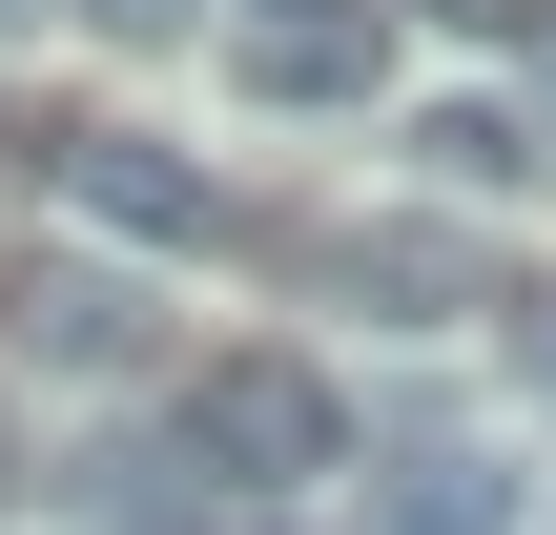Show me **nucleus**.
Listing matches in <instances>:
<instances>
[{
	"label": "nucleus",
	"instance_id": "2",
	"mask_svg": "<svg viewBox=\"0 0 556 535\" xmlns=\"http://www.w3.org/2000/svg\"><path fill=\"white\" fill-rule=\"evenodd\" d=\"M41 165H62V206L103 227V247H206L227 206H206V165L186 144H144V124H41Z\"/></svg>",
	"mask_w": 556,
	"mask_h": 535
},
{
	"label": "nucleus",
	"instance_id": "6",
	"mask_svg": "<svg viewBox=\"0 0 556 535\" xmlns=\"http://www.w3.org/2000/svg\"><path fill=\"white\" fill-rule=\"evenodd\" d=\"M413 165H433V186H516L536 124H516V103H413Z\"/></svg>",
	"mask_w": 556,
	"mask_h": 535
},
{
	"label": "nucleus",
	"instance_id": "8",
	"mask_svg": "<svg viewBox=\"0 0 556 535\" xmlns=\"http://www.w3.org/2000/svg\"><path fill=\"white\" fill-rule=\"evenodd\" d=\"M516 371H536V392H556V289H536V309H516Z\"/></svg>",
	"mask_w": 556,
	"mask_h": 535
},
{
	"label": "nucleus",
	"instance_id": "10",
	"mask_svg": "<svg viewBox=\"0 0 556 535\" xmlns=\"http://www.w3.org/2000/svg\"><path fill=\"white\" fill-rule=\"evenodd\" d=\"M124 535H206V515H124Z\"/></svg>",
	"mask_w": 556,
	"mask_h": 535
},
{
	"label": "nucleus",
	"instance_id": "5",
	"mask_svg": "<svg viewBox=\"0 0 556 535\" xmlns=\"http://www.w3.org/2000/svg\"><path fill=\"white\" fill-rule=\"evenodd\" d=\"M516 515V495H495V454H454V433H433V454H392V535H495Z\"/></svg>",
	"mask_w": 556,
	"mask_h": 535
},
{
	"label": "nucleus",
	"instance_id": "1",
	"mask_svg": "<svg viewBox=\"0 0 556 535\" xmlns=\"http://www.w3.org/2000/svg\"><path fill=\"white\" fill-rule=\"evenodd\" d=\"M186 454H206L227 495H289V474L351 454V412H330L309 351H206V371H186Z\"/></svg>",
	"mask_w": 556,
	"mask_h": 535
},
{
	"label": "nucleus",
	"instance_id": "11",
	"mask_svg": "<svg viewBox=\"0 0 556 535\" xmlns=\"http://www.w3.org/2000/svg\"><path fill=\"white\" fill-rule=\"evenodd\" d=\"M0 21H21V0H0Z\"/></svg>",
	"mask_w": 556,
	"mask_h": 535
},
{
	"label": "nucleus",
	"instance_id": "7",
	"mask_svg": "<svg viewBox=\"0 0 556 535\" xmlns=\"http://www.w3.org/2000/svg\"><path fill=\"white\" fill-rule=\"evenodd\" d=\"M83 21H103V41H186L206 0H83Z\"/></svg>",
	"mask_w": 556,
	"mask_h": 535
},
{
	"label": "nucleus",
	"instance_id": "9",
	"mask_svg": "<svg viewBox=\"0 0 556 535\" xmlns=\"http://www.w3.org/2000/svg\"><path fill=\"white\" fill-rule=\"evenodd\" d=\"M248 21H330V0H248Z\"/></svg>",
	"mask_w": 556,
	"mask_h": 535
},
{
	"label": "nucleus",
	"instance_id": "3",
	"mask_svg": "<svg viewBox=\"0 0 556 535\" xmlns=\"http://www.w3.org/2000/svg\"><path fill=\"white\" fill-rule=\"evenodd\" d=\"M371 62H392L371 0H330V21H248V82H268V103H371Z\"/></svg>",
	"mask_w": 556,
	"mask_h": 535
},
{
	"label": "nucleus",
	"instance_id": "4",
	"mask_svg": "<svg viewBox=\"0 0 556 535\" xmlns=\"http://www.w3.org/2000/svg\"><path fill=\"white\" fill-rule=\"evenodd\" d=\"M21 351H41V371H124V351H144V289H124V268H41V289H21Z\"/></svg>",
	"mask_w": 556,
	"mask_h": 535
}]
</instances>
